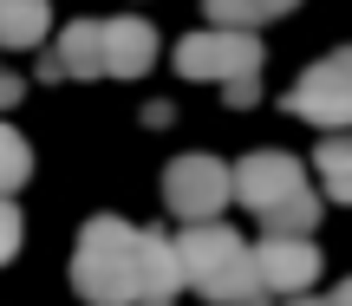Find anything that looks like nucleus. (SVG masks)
Wrapping results in <instances>:
<instances>
[{
    "label": "nucleus",
    "instance_id": "nucleus-18",
    "mask_svg": "<svg viewBox=\"0 0 352 306\" xmlns=\"http://www.w3.org/2000/svg\"><path fill=\"white\" fill-rule=\"evenodd\" d=\"M327 306H352V281H340V287H333V300Z\"/></svg>",
    "mask_w": 352,
    "mask_h": 306
},
{
    "label": "nucleus",
    "instance_id": "nucleus-12",
    "mask_svg": "<svg viewBox=\"0 0 352 306\" xmlns=\"http://www.w3.org/2000/svg\"><path fill=\"white\" fill-rule=\"evenodd\" d=\"M254 222H261V235H314L320 228V196L294 189V196H280V202H267Z\"/></svg>",
    "mask_w": 352,
    "mask_h": 306
},
{
    "label": "nucleus",
    "instance_id": "nucleus-19",
    "mask_svg": "<svg viewBox=\"0 0 352 306\" xmlns=\"http://www.w3.org/2000/svg\"><path fill=\"white\" fill-rule=\"evenodd\" d=\"M274 306H327V300H314V294H287V300H274Z\"/></svg>",
    "mask_w": 352,
    "mask_h": 306
},
{
    "label": "nucleus",
    "instance_id": "nucleus-6",
    "mask_svg": "<svg viewBox=\"0 0 352 306\" xmlns=\"http://www.w3.org/2000/svg\"><path fill=\"white\" fill-rule=\"evenodd\" d=\"M248 268L267 300H287L320 281V248H314V235H261L248 248Z\"/></svg>",
    "mask_w": 352,
    "mask_h": 306
},
{
    "label": "nucleus",
    "instance_id": "nucleus-1",
    "mask_svg": "<svg viewBox=\"0 0 352 306\" xmlns=\"http://www.w3.org/2000/svg\"><path fill=\"white\" fill-rule=\"evenodd\" d=\"M176 248V274L183 287H196L209 306H274L254 287V268H248V242H241L228 222H189Z\"/></svg>",
    "mask_w": 352,
    "mask_h": 306
},
{
    "label": "nucleus",
    "instance_id": "nucleus-2",
    "mask_svg": "<svg viewBox=\"0 0 352 306\" xmlns=\"http://www.w3.org/2000/svg\"><path fill=\"white\" fill-rule=\"evenodd\" d=\"M72 287L85 306H138V228L91 215L72 248Z\"/></svg>",
    "mask_w": 352,
    "mask_h": 306
},
{
    "label": "nucleus",
    "instance_id": "nucleus-11",
    "mask_svg": "<svg viewBox=\"0 0 352 306\" xmlns=\"http://www.w3.org/2000/svg\"><path fill=\"white\" fill-rule=\"evenodd\" d=\"M52 26V0H0V46L33 52Z\"/></svg>",
    "mask_w": 352,
    "mask_h": 306
},
{
    "label": "nucleus",
    "instance_id": "nucleus-16",
    "mask_svg": "<svg viewBox=\"0 0 352 306\" xmlns=\"http://www.w3.org/2000/svg\"><path fill=\"white\" fill-rule=\"evenodd\" d=\"M13 248H20V209L0 196V261H13Z\"/></svg>",
    "mask_w": 352,
    "mask_h": 306
},
{
    "label": "nucleus",
    "instance_id": "nucleus-4",
    "mask_svg": "<svg viewBox=\"0 0 352 306\" xmlns=\"http://www.w3.org/2000/svg\"><path fill=\"white\" fill-rule=\"evenodd\" d=\"M164 209H170V222H215L228 209V163L222 156H209V150H183V156H170V169H164Z\"/></svg>",
    "mask_w": 352,
    "mask_h": 306
},
{
    "label": "nucleus",
    "instance_id": "nucleus-13",
    "mask_svg": "<svg viewBox=\"0 0 352 306\" xmlns=\"http://www.w3.org/2000/svg\"><path fill=\"white\" fill-rule=\"evenodd\" d=\"M314 169H320V189L333 202H352V137L346 130H327V143L314 150Z\"/></svg>",
    "mask_w": 352,
    "mask_h": 306
},
{
    "label": "nucleus",
    "instance_id": "nucleus-14",
    "mask_svg": "<svg viewBox=\"0 0 352 306\" xmlns=\"http://www.w3.org/2000/svg\"><path fill=\"white\" fill-rule=\"evenodd\" d=\"M202 7H209V20H215V26L254 33V26H267V20H280V13H294L300 0H202Z\"/></svg>",
    "mask_w": 352,
    "mask_h": 306
},
{
    "label": "nucleus",
    "instance_id": "nucleus-3",
    "mask_svg": "<svg viewBox=\"0 0 352 306\" xmlns=\"http://www.w3.org/2000/svg\"><path fill=\"white\" fill-rule=\"evenodd\" d=\"M261 39L235 33V26H209V33H189L176 46V72L183 78H215L228 91V104H254L261 98Z\"/></svg>",
    "mask_w": 352,
    "mask_h": 306
},
{
    "label": "nucleus",
    "instance_id": "nucleus-9",
    "mask_svg": "<svg viewBox=\"0 0 352 306\" xmlns=\"http://www.w3.org/2000/svg\"><path fill=\"white\" fill-rule=\"evenodd\" d=\"M39 78L46 85H59V78H98V20H72L59 39H52V52L39 59Z\"/></svg>",
    "mask_w": 352,
    "mask_h": 306
},
{
    "label": "nucleus",
    "instance_id": "nucleus-8",
    "mask_svg": "<svg viewBox=\"0 0 352 306\" xmlns=\"http://www.w3.org/2000/svg\"><path fill=\"white\" fill-rule=\"evenodd\" d=\"M157 65V26L138 13L98 20V78H144Z\"/></svg>",
    "mask_w": 352,
    "mask_h": 306
},
{
    "label": "nucleus",
    "instance_id": "nucleus-20",
    "mask_svg": "<svg viewBox=\"0 0 352 306\" xmlns=\"http://www.w3.org/2000/svg\"><path fill=\"white\" fill-rule=\"evenodd\" d=\"M138 306H170V300H138Z\"/></svg>",
    "mask_w": 352,
    "mask_h": 306
},
{
    "label": "nucleus",
    "instance_id": "nucleus-5",
    "mask_svg": "<svg viewBox=\"0 0 352 306\" xmlns=\"http://www.w3.org/2000/svg\"><path fill=\"white\" fill-rule=\"evenodd\" d=\"M287 111L320 124V130H352V46L327 52L320 65H307L300 85L287 91Z\"/></svg>",
    "mask_w": 352,
    "mask_h": 306
},
{
    "label": "nucleus",
    "instance_id": "nucleus-10",
    "mask_svg": "<svg viewBox=\"0 0 352 306\" xmlns=\"http://www.w3.org/2000/svg\"><path fill=\"white\" fill-rule=\"evenodd\" d=\"M183 287L176 274V248L164 228H138V300H170Z\"/></svg>",
    "mask_w": 352,
    "mask_h": 306
},
{
    "label": "nucleus",
    "instance_id": "nucleus-17",
    "mask_svg": "<svg viewBox=\"0 0 352 306\" xmlns=\"http://www.w3.org/2000/svg\"><path fill=\"white\" fill-rule=\"evenodd\" d=\"M20 72H7V65H0V111H7V104H20Z\"/></svg>",
    "mask_w": 352,
    "mask_h": 306
},
{
    "label": "nucleus",
    "instance_id": "nucleus-15",
    "mask_svg": "<svg viewBox=\"0 0 352 306\" xmlns=\"http://www.w3.org/2000/svg\"><path fill=\"white\" fill-rule=\"evenodd\" d=\"M33 176V150H26V137L13 124H0V196L13 202V189Z\"/></svg>",
    "mask_w": 352,
    "mask_h": 306
},
{
    "label": "nucleus",
    "instance_id": "nucleus-7",
    "mask_svg": "<svg viewBox=\"0 0 352 306\" xmlns=\"http://www.w3.org/2000/svg\"><path fill=\"white\" fill-rule=\"evenodd\" d=\"M294 189H307V169H300V156H287V150H248L228 169V196H235L248 215H261L267 202H280V196H294Z\"/></svg>",
    "mask_w": 352,
    "mask_h": 306
}]
</instances>
